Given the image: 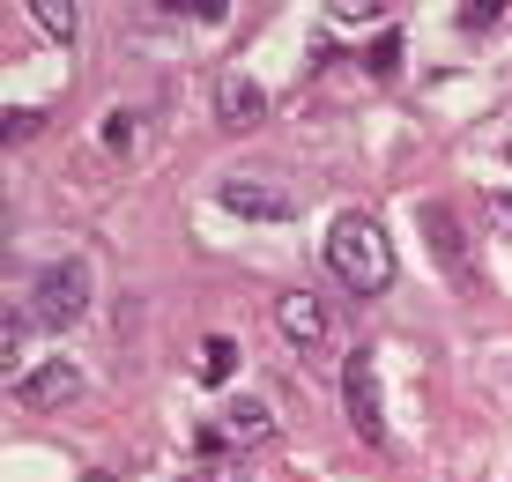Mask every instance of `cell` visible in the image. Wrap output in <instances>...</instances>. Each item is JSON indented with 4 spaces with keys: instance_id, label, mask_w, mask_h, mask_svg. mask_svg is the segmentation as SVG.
Listing matches in <instances>:
<instances>
[{
    "instance_id": "obj_1",
    "label": "cell",
    "mask_w": 512,
    "mask_h": 482,
    "mask_svg": "<svg viewBox=\"0 0 512 482\" xmlns=\"http://www.w3.org/2000/svg\"><path fill=\"white\" fill-rule=\"evenodd\" d=\"M327 267H334L342 290L379 297L386 282H394V245H386V230L364 216V208H349V216H334V230H327Z\"/></svg>"
},
{
    "instance_id": "obj_2",
    "label": "cell",
    "mask_w": 512,
    "mask_h": 482,
    "mask_svg": "<svg viewBox=\"0 0 512 482\" xmlns=\"http://www.w3.org/2000/svg\"><path fill=\"white\" fill-rule=\"evenodd\" d=\"M30 319H38L45 334H60V327H75L82 312H90V260L82 253H67V260H52L38 282H30Z\"/></svg>"
},
{
    "instance_id": "obj_3",
    "label": "cell",
    "mask_w": 512,
    "mask_h": 482,
    "mask_svg": "<svg viewBox=\"0 0 512 482\" xmlns=\"http://www.w3.org/2000/svg\"><path fill=\"white\" fill-rule=\"evenodd\" d=\"M342 401H349V423H357L364 445H386V401H379V364L372 349H357L342 364Z\"/></svg>"
},
{
    "instance_id": "obj_4",
    "label": "cell",
    "mask_w": 512,
    "mask_h": 482,
    "mask_svg": "<svg viewBox=\"0 0 512 482\" xmlns=\"http://www.w3.org/2000/svg\"><path fill=\"white\" fill-rule=\"evenodd\" d=\"M423 245H431V253H438V267H446V275H453V290H475V260H468V238H461V216H453V208H423Z\"/></svg>"
},
{
    "instance_id": "obj_5",
    "label": "cell",
    "mask_w": 512,
    "mask_h": 482,
    "mask_svg": "<svg viewBox=\"0 0 512 482\" xmlns=\"http://www.w3.org/2000/svg\"><path fill=\"white\" fill-rule=\"evenodd\" d=\"M275 327H282V342H297V349H320L327 334H334V319H327V305L312 290H290L275 305Z\"/></svg>"
},
{
    "instance_id": "obj_6",
    "label": "cell",
    "mask_w": 512,
    "mask_h": 482,
    "mask_svg": "<svg viewBox=\"0 0 512 482\" xmlns=\"http://www.w3.org/2000/svg\"><path fill=\"white\" fill-rule=\"evenodd\" d=\"M216 119H223L231 134H253L260 119H268V89H260L253 75H223V82H216Z\"/></svg>"
},
{
    "instance_id": "obj_7",
    "label": "cell",
    "mask_w": 512,
    "mask_h": 482,
    "mask_svg": "<svg viewBox=\"0 0 512 482\" xmlns=\"http://www.w3.org/2000/svg\"><path fill=\"white\" fill-rule=\"evenodd\" d=\"M216 201L231 208V216H253V223H282V216H297V201H290V193L253 186V178H223V186H216Z\"/></svg>"
},
{
    "instance_id": "obj_8",
    "label": "cell",
    "mask_w": 512,
    "mask_h": 482,
    "mask_svg": "<svg viewBox=\"0 0 512 482\" xmlns=\"http://www.w3.org/2000/svg\"><path fill=\"white\" fill-rule=\"evenodd\" d=\"M75 394H82V371L67 364V356H52V364H38V371H30L23 386H15V401H23V408H67Z\"/></svg>"
},
{
    "instance_id": "obj_9",
    "label": "cell",
    "mask_w": 512,
    "mask_h": 482,
    "mask_svg": "<svg viewBox=\"0 0 512 482\" xmlns=\"http://www.w3.org/2000/svg\"><path fill=\"white\" fill-rule=\"evenodd\" d=\"M223 431H231V445H260V438H275V408L245 394V401L223 408Z\"/></svg>"
},
{
    "instance_id": "obj_10",
    "label": "cell",
    "mask_w": 512,
    "mask_h": 482,
    "mask_svg": "<svg viewBox=\"0 0 512 482\" xmlns=\"http://www.w3.org/2000/svg\"><path fill=\"white\" fill-rule=\"evenodd\" d=\"M30 15H38V30H45V38H60V45L75 38V23H82L67 0H30Z\"/></svg>"
},
{
    "instance_id": "obj_11",
    "label": "cell",
    "mask_w": 512,
    "mask_h": 482,
    "mask_svg": "<svg viewBox=\"0 0 512 482\" xmlns=\"http://www.w3.org/2000/svg\"><path fill=\"white\" fill-rule=\"evenodd\" d=\"M179 482H253V468H245L238 453H223V460H193Z\"/></svg>"
},
{
    "instance_id": "obj_12",
    "label": "cell",
    "mask_w": 512,
    "mask_h": 482,
    "mask_svg": "<svg viewBox=\"0 0 512 482\" xmlns=\"http://www.w3.org/2000/svg\"><path fill=\"white\" fill-rule=\"evenodd\" d=\"M30 334H38V319H30V312H8V327H0V364H23V349H30Z\"/></svg>"
},
{
    "instance_id": "obj_13",
    "label": "cell",
    "mask_w": 512,
    "mask_h": 482,
    "mask_svg": "<svg viewBox=\"0 0 512 482\" xmlns=\"http://www.w3.org/2000/svg\"><path fill=\"white\" fill-rule=\"evenodd\" d=\"M201 364H208L201 379H208V386H223V379H231V364H238V349H231V342H223V334H216V342L201 349Z\"/></svg>"
},
{
    "instance_id": "obj_14",
    "label": "cell",
    "mask_w": 512,
    "mask_h": 482,
    "mask_svg": "<svg viewBox=\"0 0 512 482\" xmlns=\"http://www.w3.org/2000/svg\"><path fill=\"white\" fill-rule=\"evenodd\" d=\"M38 127H45V112H38V104H23V112L8 104V119H0V134H8V141H30Z\"/></svg>"
},
{
    "instance_id": "obj_15",
    "label": "cell",
    "mask_w": 512,
    "mask_h": 482,
    "mask_svg": "<svg viewBox=\"0 0 512 482\" xmlns=\"http://www.w3.org/2000/svg\"><path fill=\"white\" fill-rule=\"evenodd\" d=\"M453 15H461V30H490V23H498V0H461V8H453Z\"/></svg>"
},
{
    "instance_id": "obj_16",
    "label": "cell",
    "mask_w": 512,
    "mask_h": 482,
    "mask_svg": "<svg viewBox=\"0 0 512 482\" xmlns=\"http://www.w3.org/2000/svg\"><path fill=\"white\" fill-rule=\"evenodd\" d=\"M164 15H201V23H216V15H231L223 0H164Z\"/></svg>"
},
{
    "instance_id": "obj_17",
    "label": "cell",
    "mask_w": 512,
    "mask_h": 482,
    "mask_svg": "<svg viewBox=\"0 0 512 482\" xmlns=\"http://www.w3.org/2000/svg\"><path fill=\"white\" fill-rule=\"evenodd\" d=\"M483 208H490V223H498V230H512V186H498V193H483Z\"/></svg>"
},
{
    "instance_id": "obj_18",
    "label": "cell",
    "mask_w": 512,
    "mask_h": 482,
    "mask_svg": "<svg viewBox=\"0 0 512 482\" xmlns=\"http://www.w3.org/2000/svg\"><path fill=\"white\" fill-rule=\"evenodd\" d=\"M82 482H119V475H112V468H90V475H82Z\"/></svg>"
}]
</instances>
